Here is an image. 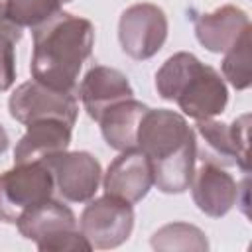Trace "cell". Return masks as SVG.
Instances as JSON below:
<instances>
[{
	"label": "cell",
	"mask_w": 252,
	"mask_h": 252,
	"mask_svg": "<svg viewBox=\"0 0 252 252\" xmlns=\"http://www.w3.org/2000/svg\"><path fill=\"white\" fill-rule=\"evenodd\" d=\"M156 91L163 100H173L185 116L209 120L219 116L228 102L222 77L187 51L171 55L156 73Z\"/></svg>",
	"instance_id": "obj_3"
},
{
	"label": "cell",
	"mask_w": 252,
	"mask_h": 252,
	"mask_svg": "<svg viewBox=\"0 0 252 252\" xmlns=\"http://www.w3.org/2000/svg\"><path fill=\"white\" fill-rule=\"evenodd\" d=\"M150 106H146L144 102L132 98L120 100L114 106H110L108 110L102 112V116L98 118L100 124V132L104 142L118 152H126V150H134L136 148V140H138V128L140 122L144 118V114L148 112Z\"/></svg>",
	"instance_id": "obj_16"
},
{
	"label": "cell",
	"mask_w": 252,
	"mask_h": 252,
	"mask_svg": "<svg viewBox=\"0 0 252 252\" xmlns=\"http://www.w3.org/2000/svg\"><path fill=\"white\" fill-rule=\"evenodd\" d=\"M195 35L211 53H224L236 39L250 30L248 14L232 4H224L213 12H191Z\"/></svg>",
	"instance_id": "obj_13"
},
{
	"label": "cell",
	"mask_w": 252,
	"mask_h": 252,
	"mask_svg": "<svg viewBox=\"0 0 252 252\" xmlns=\"http://www.w3.org/2000/svg\"><path fill=\"white\" fill-rule=\"evenodd\" d=\"M4 16L18 28H37L61 10L63 0H0Z\"/></svg>",
	"instance_id": "obj_17"
},
{
	"label": "cell",
	"mask_w": 252,
	"mask_h": 252,
	"mask_svg": "<svg viewBox=\"0 0 252 252\" xmlns=\"http://www.w3.org/2000/svg\"><path fill=\"white\" fill-rule=\"evenodd\" d=\"M16 226L26 240L35 242L41 252H67V250H93L83 236L75 213L57 199H47L37 207L26 211Z\"/></svg>",
	"instance_id": "obj_4"
},
{
	"label": "cell",
	"mask_w": 252,
	"mask_h": 252,
	"mask_svg": "<svg viewBox=\"0 0 252 252\" xmlns=\"http://www.w3.org/2000/svg\"><path fill=\"white\" fill-rule=\"evenodd\" d=\"M250 32L246 30L232 47H228L224 51L222 57V75L224 79L236 89V91H244L250 87L252 83V71H250Z\"/></svg>",
	"instance_id": "obj_19"
},
{
	"label": "cell",
	"mask_w": 252,
	"mask_h": 252,
	"mask_svg": "<svg viewBox=\"0 0 252 252\" xmlns=\"http://www.w3.org/2000/svg\"><path fill=\"white\" fill-rule=\"evenodd\" d=\"M71 128L61 120H35L28 124L26 134L14 148V163L45 161L47 158L61 154L71 144Z\"/></svg>",
	"instance_id": "obj_15"
},
{
	"label": "cell",
	"mask_w": 252,
	"mask_h": 252,
	"mask_svg": "<svg viewBox=\"0 0 252 252\" xmlns=\"http://www.w3.org/2000/svg\"><path fill=\"white\" fill-rule=\"evenodd\" d=\"M53 191V175L43 161L14 163L0 175V219L16 224L26 211L51 199Z\"/></svg>",
	"instance_id": "obj_5"
},
{
	"label": "cell",
	"mask_w": 252,
	"mask_h": 252,
	"mask_svg": "<svg viewBox=\"0 0 252 252\" xmlns=\"http://www.w3.org/2000/svg\"><path fill=\"white\" fill-rule=\"evenodd\" d=\"M102 185L106 195L118 197L130 205L142 201L154 185L150 159L138 148L120 152V156L108 165Z\"/></svg>",
	"instance_id": "obj_12"
},
{
	"label": "cell",
	"mask_w": 252,
	"mask_h": 252,
	"mask_svg": "<svg viewBox=\"0 0 252 252\" xmlns=\"http://www.w3.org/2000/svg\"><path fill=\"white\" fill-rule=\"evenodd\" d=\"M152 246L156 250H207L209 242L205 232L195 224L187 222H169L154 232Z\"/></svg>",
	"instance_id": "obj_18"
},
{
	"label": "cell",
	"mask_w": 252,
	"mask_h": 252,
	"mask_svg": "<svg viewBox=\"0 0 252 252\" xmlns=\"http://www.w3.org/2000/svg\"><path fill=\"white\" fill-rule=\"evenodd\" d=\"M79 228L96 250H110L124 244L134 228V209L130 203L102 195L93 199L81 213Z\"/></svg>",
	"instance_id": "obj_7"
},
{
	"label": "cell",
	"mask_w": 252,
	"mask_h": 252,
	"mask_svg": "<svg viewBox=\"0 0 252 252\" xmlns=\"http://www.w3.org/2000/svg\"><path fill=\"white\" fill-rule=\"evenodd\" d=\"M136 148L150 159L154 185L161 193L177 195L189 189L197 140L185 116L167 108H148L138 128Z\"/></svg>",
	"instance_id": "obj_2"
},
{
	"label": "cell",
	"mask_w": 252,
	"mask_h": 252,
	"mask_svg": "<svg viewBox=\"0 0 252 252\" xmlns=\"http://www.w3.org/2000/svg\"><path fill=\"white\" fill-rule=\"evenodd\" d=\"M248 126L250 114L238 116L232 124H224L219 120H197V132L203 138L205 148L199 152L203 161L222 163V165H238L244 173L250 169V154H248Z\"/></svg>",
	"instance_id": "obj_9"
},
{
	"label": "cell",
	"mask_w": 252,
	"mask_h": 252,
	"mask_svg": "<svg viewBox=\"0 0 252 252\" xmlns=\"http://www.w3.org/2000/svg\"><path fill=\"white\" fill-rule=\"evenodd\" d=\"M189 187L197 209L213 219L224 217L238 203V183L230 173L213 161H203V165L195 169Z\"/></svg>",
	"instance_id": "obj_11"
},
{
	"label": "cell",
	"mask_w": 252,
	"mask_h": 252,
	"mask_svg": "<svg viewBox=\"0 0 252 252\" xmlns=\"http://www.w3.org/2000/svg\"><path fill=\"white\" fill-rule=\"evenodd\" d=\"M8 144H10V138H8V132L4 130V126L0 124V154H4L8 150Z\"/></svg>",
	"instance_id": "obj_22"
},
{
	"label": "cell",
	"mask_w": 252,
	"mask_h": 252,
	"mask_svg": "<svg viewBox=\"0 0 252 252\" xmlns=\"http://www.w3.org/2000/svg\"><path fill=\"white\" fill-rule=\"evenodd\" d=\"M51 175L55 189L65 201L85 203L94 197L102 179L98 159L89 152H61L43 161Z\"/></svg>",
	"instance_id": "obj_10"
},
{
	"label": "cell",
	"mask_w": 252,
	"mask_h": 252,
	"mask_svg": "<svg viewBox=\"0 0 252 252\" xmlns=\"http://www.w3.org/2000/svg\"><path fill=\"white\" fill-rule=\"evenodd\" d=\"M93 45V24L87 18L59 10L47 22L33 28L32 79L55 91L77 93V79L83 63L91 57Z\"/></svg>",
	"instance_id": "obj_1"
},
{
	"label": "cell",
	"mask_w": 252,
	"mask_h": 252,
	"mask_svg": "<svg viewBox=\"0 0 252 252\" xmlns=\"http://www.w3.org/2000/svg\"><path fill=\"white\" fill-rule=\"evenodd\" d=\"M0 35H8V37H12L16 43L22 39V28H18V26H14L12 22L6 20L2 2H0Z\"/></svg>",
	"instance_id": "obj_21"
},
{
	"label": "cell",
	"mask_w": 252,
	"mask_h": 252,
	"mask_svg": "<svg viewBox=\"0 0 252 252\" xmlns=\"http://www.w3.org/2000/svg\"><path fill=\"white\" fill-rule=\"evenodd\" d=\"M16 41L8 35H0V91H8L16 81Z\"/></svg>",
	"instance_id": "obj_20"
},
{
	"label": "cell",
	"mask_w": 252,
	"mask_h": 252,
	"mask_svg": "<svg viewBox=\"0 0 252 252\" xmlns=\"http://www.w3.org/2000/svg\"><path fill=\"white\" fill-rule=\"evenodd\" d=\"M167 39V16L165 12L150 2L128 6L118 20V41L122 51L144 61L154 57Z\"/></svg>",
	"instance_id": "obj_8"
},
{
	"label": "cell",
	"mask_w": 252,
	"mask_h": 252,
	"mask_svg": "<svg viewBox=\"0 0 252 252\" xmlns=\"http://www.w3.org/2000/svg\"><path fill=\"white\" fill-rule=\"evenodd\" d=\"M8 110L14 120L26 126L30 122L49 120V118L75 126L79 114L77 93L55 91L32 79L16 87V91L8 98Z\"/></svg>",
	"instance_id": "obj_6"
},
{
	"label": "cell",
	"mask_w": 252,
	"mask_h": 252,
	"mask_svg": "<svg viewBox=\"0 0 252 252\" xmlns=\"http://www.w3.org/2000/svg\"><path fill=\"white\" fill-rule=\"evenodd\" d=\"M79 94L87 114L98 122L104 110H108L120 100L132 98L134 89L122 71L106 65H94L83 77Z\"/></svg>",
	"instance_id": "obj_14"
},
{
	"label": "cell",
	"mask_w": 252,
	"mask_h": 252,
	"mask_svg": "<svg viewBox=\"0 0 252 252\" xmlns=\"http://www.w3.org/2000/svg\"><path fill=\"white\" fill-rule=\"evenodd\" d=\"M65 2H71V0H63V4H65Z\"/></svg>",
	"instance_id": "obj_23"
}]
</instances>
